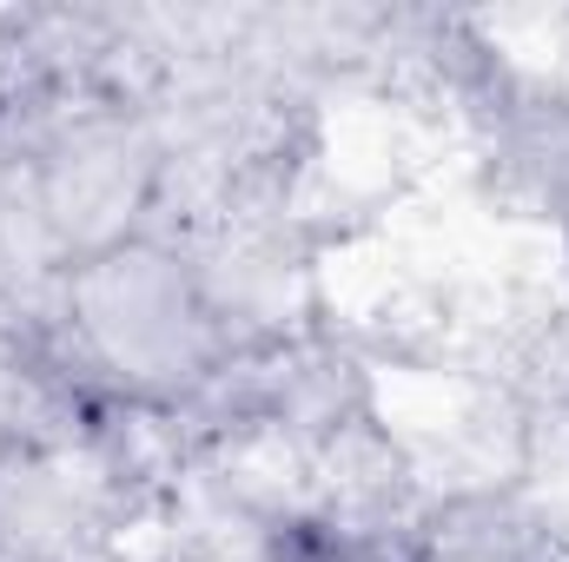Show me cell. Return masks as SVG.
Wrapping results in <instances>:
<instances>
[{
    "label": "cell",
    "instance_id": "cell-1",
    "mask_svg": "<svg viewBox=\"0 0 569 562\" xmlns=\"http://www.w3.org/2000/svg\"><path fill=\"white\" fill-rule=\"evenodd\" d=\"M405 562H569V530L523 490H457L418 510L398 536Z\"/></svg>",
    "mask_w": 569,
    "mask_h": 562
}]
</instances>
